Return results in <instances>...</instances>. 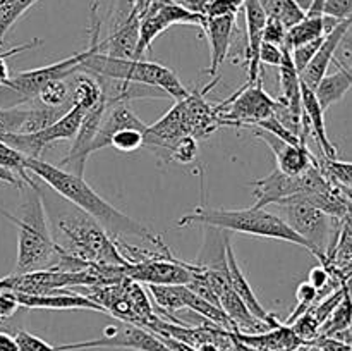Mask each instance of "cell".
Listing matches in <instances>:
<instances>
[{
  "instance_id": "cell-1",
  "label": "cell",
  "mask_w": 352,
  "mask_h": 351,
  "mask_svg": "<svg viewBox=\"0 0 352 351\" xmlns=\"http://www.w3.org/2000/svg\"><path fill=\"white\" fill-rule=\"evenodd\" d=\"M24 165H26V169L34 178L47 182L65 202L86 212L89 217H93L107 231V234L112 240L122 237L124 234H127V236L141 237V240L155 244L157 248L164 243L162 237L155 236L146 226L131 219L129 215L122 213L116 206L110 205L107 200H103L81 176L72 174V172L65 171V169L58 167V165L43 162L41 158L24 157Z\"/></svg>"
},
{
  "instance_id": "cell-2",
  "label": "cell",
  "mask_w": 352,
  "mask_h": 351,
  "mask_svg": "<svg viewBox=\"0 0 352 351\" xmlns=\"http://www.w3.org/2000/svg\"><path fill=\"white\" fill-rule=\"evenodd\" d=\"M21 203L17 215H10L0 209V215L9 219L17 227V260L14 272L47 270L54 268L60 258L62 250L54 240L50 222H48L45 198L36 184L21 182Z\"/></svg>"
},
{
  "instance_id": "cell-3",
  "label": "cell",
  "mask_w": 352,
  "mask_h": 351,
  "mask_svg": "<svg viewBox=\"0 0 352 351\" xmlns=\"http://www.w3.org/2000/svg\"><path fill=\"white\" fill-rule=\"evenodd\" d=\"M55 229L58 240L55 243L69 257L78 258L86 265H124L126 258L119 251L112 237L82 210L67 203L55 213Z\"/></svg>"
},
{
  "instance_id": "cell-4",
  "label": "cell",
  "mask_w": 352,
  "mask_h": 351,
  "mask_svg": "<svg viewBox=\"0 0 352 351\" xmlns=\"http://www.w3.org/2000/svg\"><path fill=\"white\" fill-rule=\"evenodd\" d=\"M189 224H203L206 227H215V229L229 231V233L232 231V233L287 241V243L299 244L309 250V244L296 231H292L280 215L267 209L250 206V209L227 210L199 206L181 217L177 226H189Z\"/></svg>"
},
{
  "instance_id": "cell-5",
  "label": "cell",
  "mask_w": 352,
  "mask_h": 351,
  "mask_svg": "<svg viewBox=\"0 0 352 351\" xmlns=\"http://www.w3.org/2000/svg\"><path fill=\"white\" fill-rule=\"evenodd\" d=\"M100 31H102V19L98 16V2H95L91 6V17H89L88 48L67 58H62L55 64L31 69V71H21L17 74L10 76L9 81L0 86V109L17 107L23 105L24 102H31V100L38 98V93L41 92V88L47 83L54 81V79H67L74 72H79V67H81V64L89 54L102 52Z\"/></svg>"
},
{
  "instance_id": "cell-6",
  "label": "cell",
  "mask_w": 352,
  "mask_h": 351,
  "mask_svg": "<svg viewBox=\"0 0 352 351\" xmlns=\"http://www.w3.org/2000/svg\"><path fill=\"white\" fill-rule=\"evenodd\" d=\"M79 72L100 76L110 79H126V81L144 83V85L157 86L167 93L170 98L182 100L189 95V89L181 83L179 76L167 65L148 61H127L116 58L102 52H93L79 67Z\"/></svg>"
},
{
  "instance_id": "cell-7",
  "label": "cell",
  "mask_w": 352,
  "mask_h": 351,
  "mask_svg": "<svg viewBox=\"0 0 352 351\" xmlns=\"http://www.w3.org/2000/svg\"><path fill=\"white\" fill-rule=\"evenodd\" d=\"M274 206H278L280 213L277 215H280L285 224L309 244V251L322 260V265H327L329 248L333 244V224L339 220L316 209L301 195L284 200Z\"/></svg>"
},
{
  "instance_id": "cell-8",
  "label": "cell",
  "mask_w": 352,
  "mask_h": 351,
  "mask_svg": "<svg viewBox=\"0 0 352 351\" xmlns=\"http://www.w3.org/2000/svg\"><path fill=\"white\" fill-rule=\"evenodd\" d=\"M277 100L263 88V79L253 85H244L234 95L220 102V126L253 127L260 120L274 116Z\"/></svg>"
},
{
  "instance_id": "cell-9",
  "label": "cell",
  "mask_w": 352,
  "mask_h": 351,
  "mask_svg": "<svg viewBox=\"0 0 352 351\" xmlns=\"http://www.w3.org/2000/svg\"><path fill=\"white\" fill-rule=\"evenodd\" d=\"M85 112L86 110H82L81 107L72 105L65 116H62L57 123L45 127V129L36 131V133H10L0 138V140L9 145L12 150L19 151L23 157L40 158L45 148L50 143L74 140Z\"/></svg>"
},
{
  "instance_id": "cell-10",
  "label": "cell",
  "mask_w": 352,
  "mask_h": 351,
  "mask_svg": "<svg viewBox=\"0 0 352 351\" xmlns=\"http://www.w3.org/2000/svg\"><path fill=\"white\" fill-rule=\"evenodd\" d=\"M89 348H124L134 351H170L167 344L162 341L158 334L144 329V327L133 326L122 322L120 326H107L103 336L98 339L82 341V343H71L55 346L57 351H76L89 350Z\"/></svg>"
},
{
  "instance_id": "cell-11",
  "label": "cell",
  "mask_w": 352,
  "mask_h": 351,
  "mask_svg": "<svg viewBox=\"0 0 352 351\" xmlns=\"http://www.w3.org/2000/svg\"><path fill=\"white\" fill-rule=\"evenodd\" d=\"M251 184L254 188L253 206L265 209L268 205H277V203L292 198V196L306 195L309 186V176L308 171L302 172L301 176H287L278 171V169H275L272 174L256 179Z\"/></svg>"
},
{
  "instance_id": "cell-12",
  "label": "cell",
  "mask_w": 352,
  "mask_h": 351,
  "mask_svg": "<svg viewBox=\"0 0 352 351\" xmlns=\"http://www.w3.org/2000/svg\"><path fill=\"white\" fill-rule=\"evenodd\" d=\"M105 109L107 102L105 98H102L95 107L86 110L85 116H82L78 133H76L74 140H72L71 150H69L67 157L64 158V162H67V165L71 167L69 172H72V174L81 176L82 178L86 160H88V157L91 155V143L93 140H95L96 133H98V127L103 119V114H105Z\"/></svg>"
},
{
  "instance_id": "cell-13",
  "label": "cell",
  "mask_w": 352,
  "mask_h": 351,
  "mask_svg": "<svg viewBox=\"0 0 352 351\" xmlns=\"http://www.w3.org/2000/svg\"><path fill=\"white\" fill-rule=\"evenodd\" d=\"M243 12L246 23V57H244L248 64L246 85H253L263 76L260 65V48L263 43V28L268 16L258 0H244Z\"/></svg>"
},
{
  "instance_id": "cell-14",
  "label": "cell",
  "mask_w": 352,
  "mask_h": 351,
  "mask_svg": "<svg viewBox=\"0 0 352 351\" xmlns=\"http://www.w3.org/2000/svg\"><path fill=\"white\" fill-rule=\"evenodd\" d=\"M251 129H253L254 136L260 138L272 148L275 158H277V169L284 174L301 176L316 162L306 145H291L260 127H251Z\"/></svg>"
},
{
  "instance_id": "cell-15",
  "label": "cell",
  "mask_w": 352,
  "mask_h": 351,
  "mask_svg": "<svg viewBox=\"0 0 352 351\" xmlns=\"http://www.w3.org/2000/svg\"><path fill=\"white\" fill-rule=\"evenodd\" d=\"M352 26V16L347 17V19H342L332 31L325 34L322 45H320L318 52L315 54V57L309 61V64L302 69V72L299 74L301 78V83L308 88L315 89L318 86V83L322 81L323 76L329 71L330 64L333 62V57H336V52L339 48L342 38L349 33Z\"/></svg>"
},
{
  "instance_id": "cell-16",
  "label": "cell",
  "mask_w": 352,
  "mask_h": 351,
  "mask_svg": "<svg viewBox=\"0 0 352 351\" xmlns=\"http://www.w3.org/2000/svg\"><path fill=\"white\" fill-rule=\"evenodd\" d=\"M226 258H227V279H229L230 288H232V291L243 299V303L248 306V310L253 313V317H256L260 322L267 323L270 329H275V327L280 326L277 317H275L274 313L267 312V310L261 306V303L258 301L253 288L250 286L246 275H244V272L241 270L239 264H237L236 253H234V248H232V243H230L229 234H227L226 237Z\"/></svg>"
},
{
  "instance_id": "cell-17",
  "label": "cell",
  "mask_w": 352,
  "mask_h": 351,
  "mask_svg": "<svg viewBox=\"0 0 352 351\" xmlns=\"http://www.w3.org/2000/svg\"><path fill=\"white\" fill-rule=\"evenodd\" d=\"M201 28L206 33L210 43L208 74L212 78H217L223 61L229 57L234 31H236V16L205 17V23Z\"/></svg>"
},
{
  "instance_id": "cell-18",
  "label": "cell",
  "mask_w": 352,
  "mask_h": 351,
  "mask_svg": "<svg viewBox=\"0 0 352 351\" xmlns=\"http://www.w3.org/2000/svg\"><path fill=\"white\" fill-rule=\"evenodd\" d=\"M19 306L24 308H41V310H93L102 312L105 310L89 299L81 292H48V295H24V292H14Z\"/></svg>"
},
{
  "instance_id": "cell-19",
  "label": "cell",
  "mask_w": 352,
  "mask_h": 351,
  "mask_svg": "<svg viewBox=\"0 0 352 351\" xmlns=\"http://www.w3.org/2000/svg\"><path fill=\"white\" fill-rule=\"evenodd\" d=\"M141 129L146 131V124L129 109V103H113V105H107L103 119L100 123L98 133H96L95 140L91 143V153L102 150V148L110 147V140L113 134L120 129Z\"/></svg>"
},
{
  "instance_id": "cell-20",
  "label": "cell",
  "mask_w": 352,
  "mask_h": 351,
  "mask_svg": "<svg viewBox=\"0 0 352 351\" xmlns=\"http://www.w3.org/2000/svg\"><path fill=\"white\" fill-rule=\"evenodd\" d=\"M95 78L98 79L100 85H102V93L107 105H113V103H129L133 102V100L141 98H170L162 88L144 85V83L126 81V79L100 78V76H95Z\"/></svg>"
},
{
  "instance_id": "cell-21",
  "label": "cell",
  "mask_w": 352,
  "mask_h": 351,
  "mask_svg": "<svg viewBox=\"0 0 352 351\" xmlns=\"http://www.w3.org/2000/svg\"><path fill=\"white\" fill-rule=\"evenodd\" d=\"M138 41H140V17L131 12V16L124 23L112 28L109 38L102 40V54L134 61Z\"/></svg>"
},
{
  "instance_id": "cell-22",
  "label": "cell",
  "mask_w": 352,
  "mask_h": 351,
  "mask_svg": "<svg viewBox=\"0 0 352 351\" xmlns=\"http://www.w3.org/2000/svg\"><path fill=\"white\" fill-rule=\"evenodd\" d=\"M301 105H302V117L308 123L309 133L316 138V143L320 145L325 158H337L336 145L330 141L327 134L325 126V110L320 105L315 92L301 83Z\"/></svg>"
},
{
  "instance_id": "cell-23",
  "label": "cell",
  "mask_w": 352,
  "mask_h": 351,
  "mask_svg": "<svg viewBox=\"0 0 352 351\" xmlns=\"http://www.w3.org/2000/svg\"><path fill=\"white\" fill-rule=\"evenodd\" d=\"M278 78H280V98L284 105L291 109L292 114L298 117H302V105H301V78L299 71L296 69L292 62L291 50L287 47H282V62L278 65Z\"/></svg>"
},
{
  "instance_id": "cell-24",
  "label": "cell",
  "mask_w": 352,
  "mask_h": 351,
  "mask_svg": "<svg viewBox=\"0 0 352 351\" xmlns=\"http://www.w3.org/2000/svg\"><path fill=\"white\" fill-rule=\"evenodd\" d=\"M352 88V74L346 69L339 67L333 74H325L313 92L318 98L323 110L332 107L333 103L340 102L346 93Z\"/></svg>"
},
{
  "instance_id": "cell-25",
  "label": "cell",
  "mask_w": 352,
  "mask_h": 351,
  "mask_svg": "<svg viewBox=\"0 0 352 351\" xmlns=\"http://www.w3.org/2000/svg\"><path fill=\"white\" fill-rule=\"evenodd\" d=\"M236 336L239 337L243 343L251 344L254 348H263V350H292V348L298 346L301 343L298 336L294 334V330L291 327H275L274 330L270 329V332H260V334H243L236 332Z\"/></svg>"
},
{
  "instance_id": "cell-26",
  "label": "cell",
  "mask_w": 352,
  "mask_h": 351,
  "mask_svg": "<svg viewBox=\"0 0 352 351\" xmlns=\"http://www.w3.org/2000/svg\"><path fill=\"white\" fill-rule=\"evenodd\" d=\"M74 81L71 89V103L81 107L82 110H89L103 98L102 85L98 79L88 72H74Z\"/></svg>"
},
{
  "instance_id": "cell-27",
  "label": "cell",
  "mask_w": 352,
  "mask_h": 351,
  "mask_svg": "<svg viewBox=\"0 0 352 351\" xmlns=\"http://www.w3.org/2000/svg\"><path fill=\"white\" fill-rule=\"evenodd\" d=\"M325 16L322 17H311L305 16V19L299 21L294 26L287 28V33H285V41L282 47H287L289 50L296 47H301V45L309 43L313 40H318V38L325 36Z\"/></svg>"
},
{
  "instance_id": "cell-28",
  "label": "cell",
  "mask_w": 352,
  "mask_h": 351,
  "mask_svg": "<svg viewBox=\"0 0 352 351\" xmlns=\"http://www.w3.org/2000/svg\"><path fill=\"white\" fill-rule=\"evenodd\" d=\"M146 291L150 292L151 298L155 299V303L158 305V308L172 320V322L182 326V322H179L177 319L170 315V313L179 312V310H184V295H186V286H155V284H146L144 286Z\"/></svg>"
},
{
  "instance_id": "cell-29",
  "label": "cell",
  "mask_w": 352,
  "mask_h": 351,
  "mask_svg": "<svg viewBox=\"0 0 352 351\" xmlns=\"http://www.w3.org/2000/svg\"><path fill=\"white\" fill-rule=\"evenodd\" d=\"M71 107L72 105L48 107L43 105V103L31 107V109H28L26 120H24L19 133H36V131H41L45 129V127L52 126V124L57 123L62 116H65Z\"/></svg>"
},
{
  "instance_id": "cell-30",
  "label": "cell",
  "mask_w": 352,
  "mask_h": 351,
  "mask_svg": "<svg viewBox=\"0 0 352 351\" xmlns=\"http://www.w3.org/2000/svg\"><path fill=\"white\" fill-rule=\"evenodd\" d=\"M268 17L278 19L285 28H291L305 19L306 12L298 0H258Z\"/></svg>"
},
{
  "instance_id": "cell-31",
  "label": "cell",
  "mask_w": 352,
  "mask_h": 351,
  "mask_svg": "<svg viewBox=\"0 0 352 351\" xmlns=\"http://www.w3.org/2000/svg\"><path fill=\"white\" fill-rule=\"evenodd\" d=\"M346 289V288H344ZM352 326V298L349 292H344L339 305L333 308L329 319L320 327V334L323 337H336L337 334L344 332Z\"/></svg>"
},
{
  "instance_id": "cell-32",
  "label": "cell",
  "mask_w": 352,
  "mask_h": 351,
  "mask_svg": "<svg viewBox=\"0 0 352 351\" xmlns=\"http://www.w3.org/2000/svg\"><path fill=\"white\" fill-rule=\"evenodd\" d=\"M318 162V167L330 181L352 191V162H342L337 158H325Z\"/></svg>"
},
{
  "instance_id": "cell-33",
  "label": "cell",
  "mask_w": 352,
  "mask_h": 351,
  "mask_svg": "<svg viewBox=\"0 0 352 351\" xmlns=\"http://www.w3.org/2000/svg\"><path fill=\"white\" fill-rule=\"evenodd\" d=\"M38 102L48 107L72 105L69 83L65 79H54V81L47 83L38 93Z\"/></svg>"
},
{
  "instance_id": "cell-34",
  "label": "cell",
  "mask_w": 352,
  "mask_h": 351,
  "mask_svg": "<svg viewBox=\"0 0 352 351\" xmlns=\"http://www.w3.org/2000/svg\"><path fill=\"white\" fill-rule=\"evenodd\" d=\"M36 2L38 0H6L3 2L2 9H0V45H2L7 31L14 26V23Z\"/></svg>"
},
{
  "instance_id": "cell-35",
  "label": "cell",
  "mask_w": 352,
  "mask_h": 351,
  "mask_svg": "<svg viewBox=\"0 0 352 351\" xmlns=\"http://www.w3.org/2000/svg\"><path fill=\"white\" fill-rule=\"evenodd\" d=\"M110 147L116 148L117 151H126V153L140 150L141 147H144V131L133 129V127L117 131L110 140Z\"/></svg>"
},
{
  "instance_id": "cell-36",
  "label": "cell",
  "mask_w": 352,
  "mask_h": 351,
  "mask_svg": "<svg viewBox=\"0 0 352 351\" xmlns=\"http://www.w3.org/2000/svg\"><path fill=\"white\" fill-rule=\"evenodd\" d=\"M26 116L28 109H23L21 105L0 109V138L10 133H19Z\"/></svg>"
},
{
  "instance_id": "cell-37",
  "label": "cell",
  "mask_w": 352,
  "mask_h": 351,
  "mask_svg": "<svg viewBox=\"0 0 352 351\" xmlns=\"http://www.w3.org/2000/svg\"><path fill=\"white\" fill-rule=\"evenodd\" d=\"M318 295L320 292L315 286L309 284L308 281L301 282L298 288V292H296V296H298V306L292 310L291 317L287 319V326H291V323L294 322L296 319H299L302 313H306L309 308H313V305L318 301Z\"/></svg>"
},
{
  "instance_id": "cell-38",
  "label": "cell",
  "mask_w": 352,
  "mask_h": 351,
  "mask_svg": "<svg viewBox=\"0 0 352 351\" xmlns=\"http://www.w3.org/2000/svg\"><path fill=\"white\" fill-rule=\"evenodd\" d=\"M253 127H260V129L268 131V133L275 134L277 138H280V140L287 141V143L291 145H306V141H302L301 136H298V134H294L292 131H289L275 116H270L267 117V119L260 120V123Z\"/></svg>"
},
{
  "instance_id": "cell-39",
  "label": "cell",
  "mask_w": 352,
  "mask_h": 351,
  "mask_svg": "<svg viewBox=\"0 0 352 351\" xmlns=\"http://www.w3.org/2000/svg\"><path fill=\"white\" fill-rule=\"evenodd\" d=\"M198 155V140L192 136H184L172 147L170 160L179 164H191Z\"/></svg>"
},
{
  "instance_id": "cell-40",
  "label": "cell",
  "mask_w": 352,
  "mask_h": 351,
  "mask_svg": "<svg viewBox=\"0 0 352 351\" xmlns=\"http://www.w3.org/2000/svg\"><path fill=\"white\" fill-rule=\"evenodd\" d=\"M344 292H346V289H344V286H342V288L329 292V295L325 296V299H322V301H320L315 308H309V312L313 313V317H315L316 322L320 323V327H322V323L329 319L330 313L333 312V308L339 305V301L342 299Z\"/></svg>"
},
{
  "instance_id": "cell-41",
  "label": "cell",
  "mask_w": 352,
  "mask_h": 351,
  "mask_svg": "<svg viewBox=\"0 0 352 351\" xmlns=\"http://www.w3.org/2000/svg\"><path fill=\"white\" fill-rule=\"evenodd\" d=\"M291 329L294 330V334L301 341H309L320 334V323L316 322L313 313L308 310V312L302 313L299 319H296L294 322L291 323Z\"/></svg>"
},
{
  "instance_id": "cell-42",
  "label": "cell",
  "mask_w": 352,
  "mask_h": 351,
  "mask_svg": "<svg viewBox=\"0 0 352 351\" xmlns=\"http://www.w3.org/2000/svg\"><path fill=\"white\" fill-rule=\"evenodd\" d=\"M14 339H16L21 351H57L55 346H50L47 341L40 339V337L33 336V334L26 332V330H17Z\"/></svg>"
},
{
  "instance_id": "cell-43",
  "label": "cell",
  "mask_w": 352,
  "mask_h": 351,
  "mask_svg": "<svg viewBox=\"0 0 352 351\" xmlns=\"http://www.w3.org/2000/svg\"><path fill=\"white\" fill-rule=\"evenodd\" d=\"M285 33H287V28L280 21L274 19V17H268L267 24L263 28V41L265 43L282 47L285 41Z\"/></svg>"
},
{
  "instance_id": "cell-44",
  "label": "cell",
  "mask_w": 352,
  "mask_h": 351,
  "mask_svg": "<svg viewBox=\"0 0 352 351\" xmlns=\"http://www.w3.org/2000/svg\"><path fill=\"white\" fill-rule=\"evenodd\" d=\"M243 3L244 0H213L206 17L237 16V12L243 9Z\"/></svg>"
},
{
  "instance_id": "cell-45",
  "label": "cell",
  "mask_w": 352,
  "mask_h": 351,
  "mask_svg": "<svg viewBox=\"0 0 352 351\" xmlns=\"http://www.w3.org/2000/svg\"><path fill=\"white\" fill-rule=\"evenodd\" d=\"M333 62L337 64V67H342L346 71H349L352 74V36L349 33L342 38L339 48L336 52V57Z\"/></svg>"
},
{
  "instance_id": "cell-46",
  "label": "cell",
  "mask_w": 352,
  "mask_h": 351,
  "mask_svg": "<svg viewBox=\"0 0 352 351\" xmlns=\"http://www.w3.org/2000/svg\"><path fill=\"white\" fill-rule=\"evenodd\" d=\"M323 14L340 21L347 19L352 16V0H327Z\"/></svg>"
},
{
  "instance_id": "cell-47",
  "label": "cell",
  "mask_w": 352,
  "mask_h": 351,
  "mask_svg": "<svg viewBox=\"0 0 352 351\" xmlns=\"http://www.w3.org/2000/svg\"><path fill=\"white\" fill-rule=\"evenodd\" d=\"M282 62V47H277V45L270 43H261L260 48V64L267 65H280Z\"/></svg>"
},
{
  "instance_id": "cell-48",
  "label": "cell",
  "mask_w": 352,
  "mask_h": 351,
  "mask_svg": "<svg viewBox=\"0 0 352 351\" xmlns=\"http://www.w3.org/2000/svg\"><path fill=\"white\" fill-rule=\"evenodd\" d=\"M36 45H40V40H34V41H31V43L21 45V47L12 48V50L6 52V54H0V86L6 85V83L9 81V78H10V74H9V65H7L6 58L10 57V55L17 54V52H24V50H28V48L36 47Z\"/></svg>"
},
{
  "instance_id": "cell-49",
  "label": "cell",
  "mask_w": 352,
  "mask_h": 351,
  "mask_svg": "<svg viewBox=\"0 0 352 351\" xmlns=\"http://www.w3.org/2000/svg\"><path fill=\"white\" fill-rule=\"evenodd\" d=\"M19 308L21 306L14 292H0V319H9Z\"/></svg>"
},
{
  "instance_id": "cell-50",
  "label": "cell",
  "mask_w": 352,
  "mask_h": 351,
  "mask_svg": "<svg viewBox=\"0 0 352 351\" xmlns=\"http://www.w3.org/2000/svg\"><path fill=\"white\" fill-rule=\"evenodd\" d=\"M329 281H330V274H329V268H327L325 265H318V267H315L309 270L308 282L311 286H315V288L318 289V292L322 291L327 284H329Z\"/></svg>"
},
{
  "instance_id": "cell-51",
  "label": "cell",
  "mask_w": 352,
  "mask_h": 351,
  "mask_svg": "<svg viewBox=\"0 0 352 351\" xmlns=\"http://www.w3.org/2000/svg\"><path fill=\"white\" fill-rule=\"evenodd\" d=\"M179 3H181V6H184L188 10H191V12L206 17L208 16L210 6L213 3V0H182V2H179Z\"/></svg>"
},
{
  "instance_id": "cell-52",
  "label": "cell",
  "mask_w": 352,
  "mask_h": 351,
  "mask_svg": "<svg viewBox=\"0 0 352 351\" xmlns=\"http://www.w3.org/2000/svg\"><path fill=\"white\" fill-rule=\"evenodd\" d=\"M0 351H21L16 339L6 332H0Z\"/></svg>"
},
{
  "instance_id": "cell-53",
  "label": "cell",
  "mask_w": 352,
  "mask_h": 351,
  "mask_svg": "<svg viewBox=\"0 0 352 351\" xmlns=\"http://www.w3.org/2000/svg\"><path fill=\"white\" fill-rule=\"evenodd\" d=\"M155 0H134V6H133V12L136 14L138 17H143V14L146 12L148 9L151 7V3H153Z\"/></svg>"
},
{
  "instance_id": "cell-54",
  "label": "cell",
  "mask_w": 352,
  "mask_h": 351,
  "mask_svg": "<svg viewBox=\"0 0 352 351\" xmlns=\"http://www.w3.org/2000/svg\"><path fill=\"white\" fill-rule=\"evenodd\" d=\"M3 2H6V0H0V9H2V6H3Z\"/></svg>"
},
{
  "instance_id": "cell-55",
  "label": "cell",
  "mask_w": 352,
  "mask_h": 351,
  "mask_svg": "<svg viewBox=\"0 0 352 351\" xmlns=\"http://www.w3.org/2000/svg\"><path fill=\"white\" fill-rule=\"evenodd\" d=\"M174 2H182V0H174Z\"/></svg>"
}]
</instances>
